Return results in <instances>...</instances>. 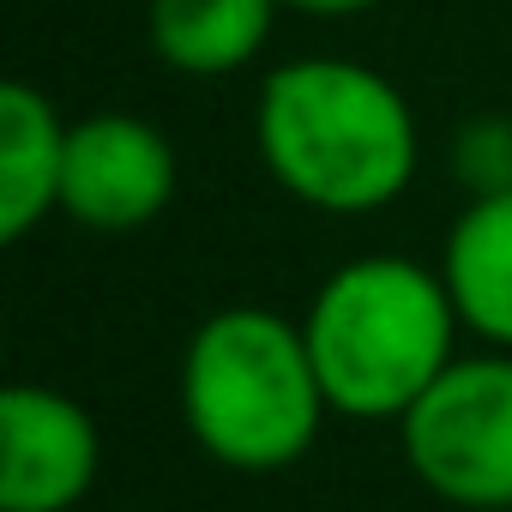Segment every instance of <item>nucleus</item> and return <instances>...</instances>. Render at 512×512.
<instances>
[{
  "mask_svg": "<svg viewBox=\"0 0 512 512\" xmlns=\"http://www.w3.org/2000/svg\"><path fill=\"white\" fill-rule=\"evenodd\" d=\"M302 332L332 416L398 422L458 362L464 320L434 266L404 253H368L314 290Z\"/></svg>",
  "mask_w": 512,
  "mask_h": 512,
  "instance_id": "obj_2",
  "label": "nucleus"
},
{
  "mask_svg": "<svg viewBox=\"0 0 512 512\" xmlns=\"http://www.w3.org/2000/svg\"><path fill=\"white\" fill-rule=\"evenodd\" d=\"M181 422L193 446L241 476H272L314 452L332 404L302 320L223 308L181 350Z\"/></svg>",
  "mask_w": 512,
  "mask_h": 512,
  "instance_id": "obj_3",
  "label": "nucleus"
},
{
  "mask_svg": "<svg viewBox=\"0 0 512 512\" xmlns=\"http://www.w3.org/2000/svg\"><path fill=\"white\" fill-rule=\"evenodd\" d=\"M290 13H308V19H356V13H374L386 0H284Z\"/></svg>",
  "mask_w": 512,
  "mask_h": 512,
  "instance_id": "obj_11",
  "label": "nucleus"
},
{
  "mask_svg": "<svg viewBox=\"0 0 512 512\" xmlns=\"http://www.w3.org/2000/svg\"><path fill=\"white\" fill-rule=\"evenodd\" d=\"M67 127L73 121H61L37 85H0V241H25L49 211H61Z\"/></svg>",
  "mask_w": 512,
  "mask_h": 512,
  "instance_id": "obj_8",
  "label": "nucleus"
},
{
  "mask_svg": "<svg viewBox=\"0 0 512 512\" xmlns=\"http://www.w3.org/2000/svg\"><path fill=\"white\" fill-rule=\"evenodd\" d=\"M284 0H151L145 37L169 73L229 79L272 43Z\"/></svg>",
  "mask_w": 512,
  "mask_h": 512,
  "instance_id": "obj_9",
  "label": "nucleus"
},
{
  "mask_svg": "<svg viewBox=\"0 0 512 512\" xmlns=\"http://www.w3.org/2000/svg\"><path fill=\"white\" fill-rule=\"evenodd\" d=\"M410 476L458 512H512V350L458 356L404 416Z\"/></svg>",
  "mask_w": 512,
  "mask_h": 512,
  "instance_id": "obj_4",
  "label": "nucleus"
},
{
  "mask_svg": "<svg viewBox=\"0 0 512 512\" xmlns=\"http://www.w3.org/2000/svg\"><path fill=\"white\" fill-rule=\"evenodd\" d=\"M175 145L145 115H85L67 127V163H61V211L85 229L121 235L145 229L175 199Z\"/></svg>",
  "mask_w": 512,
  "mask_h": 512,
  "instance_id": "obj_5",
  "label": "nucleus"
},
{
  "mask_svg": "<svg viewBox=\"0 0 512 512\" xmlns=\"http://www.w3.org/2000/svg\"><path fill=\"white\" fill-rule=\"evenodd\" d=\"M440 278L464 332H476L494 350H512V187L476 193L452 217L440 247Z\"/></svg>",
  "mask_w": 512,
  "mask_h": 512,
  "instance_id": "obj_7",
  "label": "nucleus"
},
{
  "mask_svg": "<svg viewBox=\"0 0 512 512\" xmlns=\"http://www.w3.org/2000/svg\"><path fill=\"white\" fill-rule=\"evenodd\" d=\"M452 169L464 181V193H506L512 187V121L488 115V121H470L458 139H452Z\"/></svg>",
  "mask_w": 512,
  "mask_h": 512,
  "instance_id": "obj_10",
  "label": "nucleus"
},
{
  "mask_svg": "<svg viewBox=\"0 0 512 512\" xmlns=\"http://www.w3.org/2000/svg\"><path fill=\"white\" fill-rule=\"evenodd\" d=\"M253 145L290 199L326 217H374L398 205L422 157L410 97L386 73L338 55L284 61L260 79Z\"/></svg>",
  "mask_w": 512,
  "mask_h": 512,
  "instance_id": "obj_1",
  "label": "nucleus"
},
{
  "mask_svg": "<svg viewBox=\"0 0 512 512\" xmlns=\"http://www.w3.org/2000/svg\"><path fill=\"white\" fill-rule=\"evenodd\" d=\"M103 470L97 416L55 386L0 392V512H73Z\"/></svg>",
  "mask_w": 512,
  "mask_h": 512,
  "instance_id": "obj_6",
  "label": "nucleus"
}]
</instances>
